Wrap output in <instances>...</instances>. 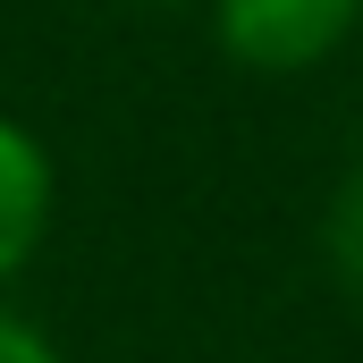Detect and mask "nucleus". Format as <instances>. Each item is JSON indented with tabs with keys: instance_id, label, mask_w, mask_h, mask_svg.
I'll list each match as a JSON object with an SVG mask.
<instances>
[{
	"instance_id": "nucleus-1",
	"label": "nucleus",
	"mask_w": 363,
	"mask_h": 363,
	"mask_svg": "<svg viewBox=\"0 0 363 363\" xmlns=\"http://www.w3.org/2000/svg\"><path fill=\"white\" fill-rule=\"evenodd\" d=\"M363 0H211V34L254 77H304L355 34Z\"/></svg>"
},
{
	"instance_id": "nucleus-5",
	"label": "nucleus",
	"mask_w": 363,
	"mask_h": 363,
	"mask_svg": "<svg viewBox=\"0 0 363 363\" xmlns=\"http://www.w3.org/2000/svg\"><path fill=\"white\" fill-rule=\"evenodd\" d=\"M135 9H178V0H135Z\"/></svg>"
},
{
	"instance_id": "nucleus-3",
	"label": "nucleus",
	"mask_w": 363,
	"mask_h": 363,
	"mask_svg": "<svg viewBox=\"0 0 363 363\" xmlns=\"http://www.w3.org/2000/svg\"><path fill=\"white\" fill-rule=\"evenodd\" d=\"M321 254H330V279L363 304V161L338 178L330 211H321Z\"/></svg>"
},
{
	"instance_id": "nucleus-2",
	"label": "nucleus",
	"mask_w": 363,
	"mask_h": 363,
	"mask_svg": "<svg viewBox=\"0 0 363 363\" xmlns=\"http://www.w3.org/2000/svg\"><path fill=\"white\" fill-rule=\"evenodd\" d=\"M43 228H51V152L34 127L0 110V287L34 262Z\"/></svg>"
},
{
	"instance_id": "nucleus-4",
	"label": "nucleus",
	"mask_w": 363,
	"mask_h": 363,
	"mask_svg": "<svg viewBox=\"0 0 363 363\" xmlns=\"http://www.w3.org/2000/svg\"><path fill=\"white\" fill-rule=\"evenodd\" d=\"M0 363H60V347H51L34 321H17V313L0 304Z\"/></svg>"
}]
</instances>
